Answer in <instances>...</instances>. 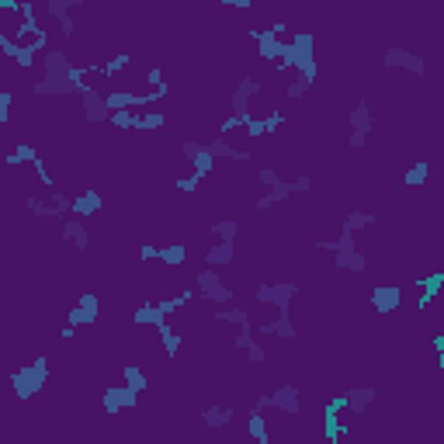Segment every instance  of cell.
<instances>
[{
  "label": "cell",
  "mask_w": 444,
  "mask_h": 444,
  "mask_svg": "<svg viewBox=\"0 0 444 444\" xmlns=\"http://www.w3.org/2000/svg\"><path fill=\"white\" fill-rule=\"evenodd\" d=\"M351 132H361V136H368V132H371V125H375V119H371V108H368V104H358V108H354V112H351Z\"/></svg>",
  "instance_id": "obj_24"
},
{
  "label": "cell",
  "mask_w": 444,
  "mask_h": 444,
  "mask_svg": "<svg viewBox=\"0 0 444 444\" xmlns=\"http://www.w3.org/2000/svg\"><path fill=\"white\" fill-rule=\"evenodd\" d=\"M195 284H198V299H202V302H222V306L233 302V288H226L222 278H219L212 268L202 271V275L195 278Z\"/></svg>",
  "instance_id": "obj_5"
},
{
  "label": "cell",
  "mask_w": 444,
  "mask_h": 444,
  "mask_svg": "<svg viewBox=\"0 0 444 444\" xmlns=\"http://www.w3.org/2000/svg\"><path fill=\"white\" fill-rule=\"evenodd\" d=\"M132 320H136V326H160L163 316L160 309H157V302H143L136 313H132Z\"/></svg>",
  "instance_id": "obj_25"
},
{
  "label": "cell",
  "mask_w": 444,
  "mask_h": 444,
  "mask_svg": "<svg viewBox=\"0 0 444 444\" xmlns=\"http://www.w3.org/2000/svg\"><path fill=\"white\" fill-rule=\"evenodd\" d=\"M80 97H83V119L87 121H104L108 119V108H104V94H97L90 83L80 90Z\"/></svg>",
  "instance_id": "obj_12"
},
{
  "label": "cell",
  "mask_w": 444,
  "mask_h": 444,
  "mask_svg": "<svg viewBox=\"0 0 444 444\" xmlns=\"http://www.w3.org/2000/svg\"><path fill=\"white\" fill-rule=\"evenodd\" d=\"M257 330H260V333H271V337H282V340H292V337H295V323H292L288 313H278V320L260 323Z\"/></svg>",
  "instance_id": "obj_18"
},
{
  "label": "cell",
  "mask_w": 444,
  "mask_h": 444,
  "mask_svg": "<svg viewBox=\"0 0 444 444\" xmlns=\"http://www.w3.org/2000/svg\"><path fill=\"white\" fill-rule=\"evenodd\" d=\"M233 257H236L233 243H215V246H208L205 264H208V268H226V264H233Z\"/></svg>",
  "instance_id": "obj_20"
},
{
  "label": "cell",
  "mask_w": 444,
  "mask_h": 444,
  "mask_svg": "<svg viewBox=\"0 0 444 444\" xmlns=\"http://www.w3.org/2000/svg\"><path fill=\"white\" fill-rule=\"evenodd\" d=\"M250 39L257 42V56H260V59H268V63H278V59H282L284 39H278L271 28H250Z\"/></svg>",
  "instance_id": "obj_8"
},
{
  "label": "cell",
  "mask_w": 444,
  "mask_h": 444,
  "mask_svg": "<svg viewBox=\"0 0 444 444\" xmlns=\"http://www.w3.org/2000/svg\"><path fill=\"white\" fill-rule=\"evenodd\" d=\"M371 306L378 316H392L403 306V288L400 284H375L371 288Z\"/></svg>",
  "instance_id": "obj_7"
},
{
  "label": "cell",
  "mask_w": 444,
  "mask_h": 444,
  "mask_svg": "<svg viewBox=\"0 0 444 444\" xmlns=\"http://www.w3.org/2000/svg\"><path fill=\"white\" fill-rule=\"evenodd\" d=\"M257 181H260V184H268V188H275V184H278L282 177H278V170H275V167H260Z\"/></svg>",
  "instance_id": "obj_38"
},
{
  "label": "cell",
  "mask_w": 444,
  "mask_h": 444,
  "mask_svg": "<svg viewBox=\"0 0 444 444\" xmlns=\"http://www.w3.org/2000/svg\"><path fill=\"white\" fill-rule=\"evenodd\" d=\"M184 260H188V246L184 243H170V246L160 250V264H167V268H181Z\"/></svg>",
  "instance_id": "obj_26"
},
{
  "label": "cell",
  "mask_w": 444,
  "mask_h": 444,
  "mask_svg": "<svg viewBox=\"0 0 444 444\" xmlns=\"http://www.w3.org/2000/svg\"><path fill=\"white\" fill-rule=\"evenodd\" d=\"M347 143L358 150V146H364V143H368V136H361V132H351V139H347Z\"/></svg>",
  "instance_id": "obj_40"
},
{
  "label": "cell",
  "mask_w": 444,
  "mask_h": 444,
  "mask_svg": "<svg viewBox=\"0 0 444 444\" xmlns=\"http://www.w3.org/2000/svg\"><path fill=\"white\" fill-rule=\"evenodd\" d=\"M246 434L257 444H271V431H268V424H264V409H250V416H246Z\"/></svg>",
  "instance_id": "obj_17"
},
{
  "label": "cell",
  "mask_w": 444,
  "mask_h": 444,
  "mask_svg": "<svg viewBox=\"0 0 444 444\" xmlns=\"http://www.w3.org/2000/svg\"><path fill=\"white\" fill-rule=\"evenodd\" d=\"M198 188H202V177H198V174H191V177H177V191L191 195V191H198Z\"/></svg>",
  "instance_id": "obj_37"
},
{
  "label": "cell",
  "mask_w": 444,
  "mask_h": 444,
  "mask_svg": "<svg viewBox=\"0 0 444 444\" xmlns=\"http://www.w3.org/2000/svg\"><path fill=\"white\" fill-rule=\"evenodd\" d=\"M77 7H80L77 0H49V4H45V14H52V18L59 21L63 39H73V32H77V25H73V18H70Z\"/></svg>",
  "instance_id": "obj_10"
},
{
  "label": "cell",
  "mask_w": 444,
  "mask_h": 444,
  "mask_svg": "<svg viewBox=\"0 0 444 444\" xmlns=\"http://www.w3.org/2000/svg\"><path fill=\"white\" fill-rule=\"evenodd\" d=\"M195 174H198V177H208V174H212V170H215V157H212V150H208V143H205L202 146V153H198V157H195Z\"/></svg>",
  "instance_id": "obj_30"
},
{
  "label": "cell",
  "mask_w": 444,
  "mask_h": 444,
  "mask_svg": "<svg viewBox=\"0 0 444 444\" xmlns=\"http://www.w3.org/2000/svg\"><path fill=\"white\" fill-rule=\"evenodd\" d=\"M236 94H243V97L250 101L253 94H260V80H257V77H243V83L236 87Z\"/></svg>",
  "instance_id": "obj_36"
},
{
  "label": "cell",
  "mask_w": 444,
  "mask_h": 444,
  "mask_svg": "<svg viewBox=\"0 0 444 444\" xmlns=\"http://www.w3.org/2000/svg\"><path fill=\"white\" fill-rule=\"evenodd\" d=\"M97 316H101V299H97V292H83L80 299H77V306L66 313V326H73V330L94 326Z\"/></svg>",
  "instance_id": "obj_4"
},
{
  "label": "cell",
  "mask_w": 444,
  "mask_h": 444,
  "mask_svg": "<svg viewBox=\"0 0 444 444\" xmlns=\"http://www.w3.org/2000/svg\"><path fill=\"white\" fill-rule=\"evenodd\" d=\"M101 195L97 191H83V195H73L70 198V212L77 215V219H90V215H97L101 212Z\"/></svg>",
  "instance_id": "obj_14"
},
{
  "label": "cell",
  "mask_w": 444,
  "mask_h": 444,
  "mask_svg": "<svg viewBox=\"0 0 444 444\" xmlns=\"http://www.w3.org/2000/svg\"><path fill=\"white\" fill-rule=\"evenodd\" d=\"M121 378H125V389H132L136 396L150 385V378H146V371H143L139 364H125V368H121Z\"/></svg>",
  "instance_id": "obj_22"
},
{
  "label": "cell",
  "mask_w": 444,
  "mask_h": 444,
  "mask_svg": "<svg viewBox=\"0 0 444 444\" xmlns=\"http://www.w3.org/2000/svg\"><path fill=\"white\" fill-rule=\"evenodd\" d=\"M128 63H132V56H115V59L101 63V66H97V73H104V77H115V73H121Z\"/></svg>",
  "instance_id": "obj_32"
},
{
  "label": "cell",
  "mask_w": 444,
  "mask_h": 444,
  "mask_svg": "<svg viewBox=\"0 0 444 444\" xmlns=\"http://www.w3.org/2000/svg\"><path fill=\"white\" fill-rule=\"evenodd\" d=\"M163 125H167V112H146V115L136 112V128L139 132H157Z\"/></svg>",
  "instance_id": "obj_28"
},
{
  "label": "cell",
  "mask_w": 444,
  "mask_h": 444,
  "mask_svg": "<svg viewBox=\"0 0 444 444\" xmlns=\"http://www.w3.org/2000/svg\"><path fill=\"white\" fill-rule=\"evenodd\" d=\"M42 66H45V77H70V70H73V63H70V56L63 49H49Z\"/></svg>",
  "instance_id": "obj_15"
},
{
  "label": "cell",
  "mask_w": 444,
  "mask_h": 444,
  "mask_svg": "<svg viewBox=\"0 0 444 444\" xmlns=\"http://www.w3.org/2000/svg\"><path fill=\"white\" fill-rule=\"evenodd\" d=\"M299 295V284H292V282H271V284H260L257 288V302L260 306H275L278 313H288V306H292V299Z\"/></svg>",
  "instance_id": "obj_3"
},
{
  "label": "cell",
  "mask_w": 444,
  "mask_h": 444,
  "mask_svg": "<svg viewBox=\"0 0 444 444\" xmlns=\"http://www.w3.org/2000/svg\"><path fill=\"white\" fill-rule=\"evenodd\" d=\"M63 240H70L77 250H87V246H90V233L83 229L80 219H66V222H63Z\"/></svg>",
  "instance_id": "obj_19"
},
{
  "label": "cell",
  "mask_w": 444,
  "mask_h": 444,
  "mask_svg": "<svg viewBox=\"0 0 444 444\" xmlns=\"http://www.w3.org/2000/svg\"><path fill=\"white\" fill-rule=\"evenodd\" d=\"M444 292V271H431L427 278H416V313H427Z\"/></svg>",
  "instance_id": "obj_6"
},
{
  "label": "cell",
  "mask_w": 444,
  "mask_h": 444,
  "mask_svg": "<svg viewBox=\"0 0 444 444\" xmlns=\"http://www.w3.org/2000/svg\"><path fill=\"white\" fill-rule=\"evenodd\" d=\"M212 236H219L222 243H233L236 240V222H233V219H219V222H212Z\"/></svg>",
  "instance_id": "obj_31"
},
{
  "label": "cell",
  "mask_w": 444,
  "mask_h": 444,
  "mask_svg": "<svg viewBox=\"0 0 444 444\" xmlns=\"http://www.w3.org/2000/svg\"><path fill=\"white\" fill-rule=\"evenodd\" d=\"M215 320H219V323L246 326V323H250V313H246L243 306H229V309H219V313H215Z\"/></svg>",
  "instance_id": "obj_29"
},
{
  "label": "cell",
  "mask_w": 444,
  "mask_h": 444,
  "mask_svg": "<svg viewBox=\"0 0 444 444\" xmlns=\"http://www.w3.org/2000/svg\"><path fill=\"white\" fill-rule=\"evenodd\" d=\"M11 104H14V94L0 87V125H7V121H11Z\"/></svg>",
  "instance_id": "obj_35"
},
{
  "label": "cell",
  "mask_w": 444,
  "mask_h": 444,
  "mask_svg": "<svg viewBox=\"0 0 444 444\" xmlns=\"http://www.w3.org/2000/svg\"><path fill=\"white\" fill-rule=\"evenodd\" d=\"M45 378H49V358H35V361L21 364L14 375H11V385H14V396L18 400H32L45 389Z\"/></svg>",
  "instance_id": "obj_2"
},
{
  "label": "cell",
  "mask_w": 444,
  "mask_h": 444,
  "mask_svg": "<svg viewBox=\"0 0 444 444\" xmlns=\"http://www.w3.org/2000/svg\"><path fill=\"white\" fill-rule=\"evenodd\" d=\"M108 119H112V125L121 128V132H125V128H136V112H112Z\"/></svg>",
  "instance_id": "obj_34"
},
{
  "label": "cell",
  "mask_w": 444,
  "mask_h": 444,
  "mask_svg": "<svg viewBox=\"0 0 444 444\" xmlns=\"http://www.w3.org/2000/svg\"><path fill=\"white\" fill-rule=\"evenodd\" d=\"M309 87H313V83H309V80H302V77H295V80H292V83H288V87H284V97H288V101H299V97H302V94H306Z\"/></svg>",
  "instance_id": "obj_33"
},
{
  "label": "cell",
  "mask_w": 444,
  "mask_h": 444,
  "mask_svg": "<svg viewBox=\"0 0 444 444\" xmlns=\"http://www.w3.org/2000/svg\"><path fill=\"white\" fill-rule=\"evenodd\" d=\"M136 403H139V396H136L132 389H125V385H112V389H104V396H101V406H104L108 416H119L121 409H132Z\"/></svg>",
  "instance_id": "obj_9"
},
{
  "label": "cell",
  "mask_w": 444,
  "mask_h": 444,
  "mask_svg": "<svg viewBox=\"0 0 444 444\" xmlns=\"http://www.w3.org/2000/svg\"><path fill=\"white\" fill-rule=\"evenodd\" d=\"M268 400L275 409H282L284 416H299V389L295 385H282V389L268 392Z\"/></svg>",
  "instance_id": "obj_13"
},
{
  "label": "cell",
  "mask_w": 444,
  "mask_h": 444,
  "mask_svg": "<svg viewBox=\"0 0 444 444\" xmlns=\"http://www.w3.org/2000/svg\"><path fill=\"white\" fill-rule=\"evenodd\" d=\"M278 70H295V77L316 83V77H320V66H316V39H313L309 32H292V35L284 39Z\"/></svg>",
  "instance_id": "obj_1"
},
{
  "label": "cell",
  "mask_w": 444,
  "mask_h": 444,
  "mask_svg": "<svg viewBox=\"0 0 444 444\" xmlns=\"http://www.w3.org/2000/svg\"><path fill=\"white\" fill-rule=\"evenodd\" d=\"M371 222H375V212H347V215H344V233L354 236L358 229H368Z\"/></svg>",
  "instance_id": "obj_27"
},
{
  "label": "cell",
  "mask_w": 444,
  "mask_h": 444,
  "mask_svg": "<svg viewBox=\"0 0 444 444\" xmlns=\"http://www.w3.org/2000/svg\"><path fill=\"white\" fill-rule=\"evenodd\" d=\"M139 260H160V246H153V243L139 246Z\"/></svg>",
  "instance_id": "obj_39"
},
{
  "label": "cell",
  "mask_w": 444,
  "mask_h": 444,
  "mask_svg": "<svg viewBox=\"0 0 444 444\" xmlns=\"http://www.w3.org/2000/svg\"><path fill=\"white\" fill-rule=\"evenodd\" d=\"M202 420H205V427H229V420H233V406H205Z\"/></svg>",
  "instance_id": "obj_21"
},
{
  "label": "cell",
  "mask_w": 444,
  "mask_h": 444,
  "mask_svg": "<svg viewBox=\"0 0 444 444\" xmlns=\"http://www.w3.org/2000/svg\"><path fill=\"white\" fill-rule=\"evenodd\" d=\"M427 177H431V163H427V160H416L413 167H406L403 184H406V188H424V184H427Z\"/></svg>",
  "instance_id": "obj_23"
},
{
  "label": "cell",
  "mask_w": 444,
  "mask_h": 444,
  "mask_svg": "<svg viewBox=\"0 0 444 444\" xmlns=\"http://www.w3.org/2000/svg\"><path fill=\"white\" fill-rule=\"evenodd\" d=\"M385 66H400V70H409V73H416V77L427 73L424 56H416V52H409V49H396V45L385 52Z\"/></svg>",
  "instance_id": "obj_11"
},
{
  "label": "cell",
  "mask_w": 444,
  "mask_h": 444,
  "mask_svg": "<svg viewBox=\"0 0 444 444\" xmlns=\"http://www.w3.org/2000/svg\"><path fill=\"white\" fill-rule=\"evenodd\" d=\"M333 268H340V271H358L361 275L364 268H368V260H364V253L354 246V250H340V253H333Z\"/></svg>",
  "instance_id": "obj_16"
}]
</instances>
